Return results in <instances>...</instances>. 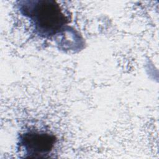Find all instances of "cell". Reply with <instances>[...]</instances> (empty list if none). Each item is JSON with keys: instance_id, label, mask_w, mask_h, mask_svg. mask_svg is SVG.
<instances>
[{"instance_id": "7a4b0ae2", "label": "cell", "mask_w": 159, "mask_h": 159, "mask_svg": "<svg viewBox=\"0 0 159 159\" xmlns=\"http://www.w3.org/2000/svg\"><path fill=\"white\" fill-rule=\"evenodd\" d=\"M56 139L53 135L39 131H31L22 135L20 148L27 157L42 158L49 154L54 147Z\"/></svg>"}, {"instance_id": "6da1fadb", "label": "cell", "mask_w": 159, "mask_h": 159, "mask_svg": "<svg viewBox=\"0 0 159 159\" xmlns=\"http://www.w3.org/2000/svg\"><path fill=\"white\" fill-rule=\"evenodd\" d=\"M20 11L43 37H50L60 32L68 23L60 6L55 1L38 0L20 2Z\"/></svg>"}]
</instances>
